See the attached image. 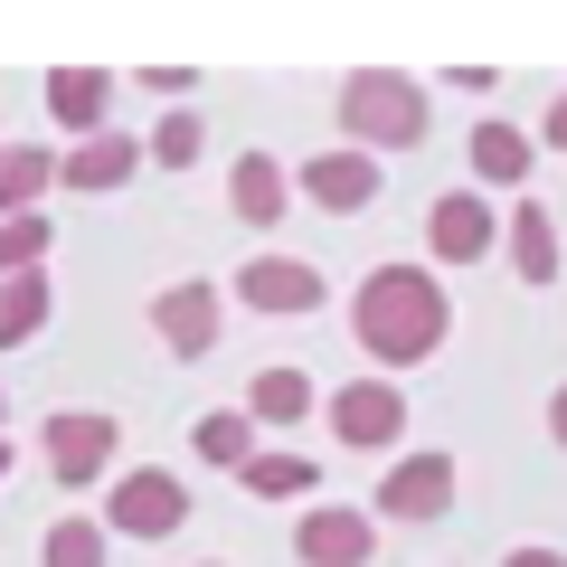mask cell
<instances>
[{
  "mask_svg": "<svg viewBox=\"0 0 567 567\" xmlns=\"http://www.w3.org/2000/svg\"><path fill=\"white\" fill-rule=\"evenodd\" d=\"M246 416H256V425H293V416H312V379H303V369H256V388H246Z\"/></svg>",
  "mask_w": 567,
  "mask_h": 567,
  "instance_id": "cell-20",
  "label": "cell"
},
{
  "mask_svg": "<svg viewBox=\"0 0 567 567\" xmlns=\"http://www.w3.org/2000/svg\"><path fill=\"white\" fill-rule=\"evenodd\" d=\"M350 341L369 350L379 369H416L454 341V303L445 284L425 275V265H379V275L350 293Z\"/></svg>",
  "mask_w": 567,
  "mask_h": 567,
  "instance_id": "cell-1",
  "label": "cell"
},
{
  "mask_svg": "<svg viewBox=\"0 0 567 567\" xmlns=\"http://www.w3.org/2000/svg\"><path fill=\"white\" fill-rule=\"evenodd\" d=\"M548 435L567 445V379H558V398H548Z\"/></svg>",
  "mask_w": 567,
  "mask_h": 567,
  "instance_id": "cell-27",
  "label": "cell"
},
{
  "mask_svg": "<svg viewBox=\"0 0 567 567\" xmlns=\"http://www.w3.org/2000/svg\"><path fill=\"white\" fill-rule=\"evenodd\" d=\"M48 312H58V284H48V265H39V275H10V284H0V350L39 341Z\"/></svg>",
  "mask_w": 567,
  "mask_h": 567,
  "instance_id": "cell-17",
  "label": "cell"
},
{
  "mask_svg": "<svg viewBox=\"0 0 567 567\" xmlns=\"http://www.w3.org/2000/svg\"><path fill=\"white\" fill-rule=\"evenodd\" d=\"M454 511V454H398L379 483V520H445Z\"/></svg>",
  "mask_w": 567,
  "mask_h": 567,
  "instance_id": "cell-9",
  "label": "cell"
},
{
  "mask_svg": "<svg viewBox=\"0 0 567 567\" xmlns=\"http://www.w3.org/2000/svg\"><path fill=\"white\" fill-rule=\"evenodd\" d=\"M539 142H548V152H567V95L548 104V123H539Z\"/></svg>",
  "mask_w": 567,
  "mask_h": 567,
  "instance_id": "cell-25",
  "label": "cell"
},
{
  "mask_svg": "<svg viewBox=\"0 0 567 567\" xmlns=\"http://www.w3.org/2000/svg\"><path fill=\"white\" fill-rule=\"evenodd\" d=\"M133 133H95V142H76V152H66L58 162V189H85V199H95V189H123L133 181Z\"/></svg>",
  "mask_w": 567,
  "mask_h": 567,
  "instance_id": "cell-13",
  "label": "cell"
},
{
  "mask_svg": "<svg viewBox=\"0 0 567 567\" xmlns=\"http://www.w3.org/2000/svg\"><path fill=\"white\" fill-rule=\"evenodd\" d=\"M341 133L360 142V152H406V142L425 133V85L398 76V66H360V76L341 85Z\"/></svg>",
  "mask_w": 567,
  "mask_h": 567,
  "instance_id": "cell-2",
  "label": "cell"
},
{
  "mask_svg": "<svg viewBox=\"0 0 567 567\" xmlns=\"http://www.w3.org/2000/svg\"><path fill=\"white\" fill-rule=\"evenodd\" d=\"M181 520H189V492H181V473H162V464L123 473V483L104 492V539H171Z\"/></svg>",
  "mask_w": 567,
  "mask_h": 567,
  "instance_id": "cell-3",
  "label": "cell"
},
{
  "mask_svg": "<svg viewBox=\"0 0 567 567\" xmlns=\"http://www.w3.org/2000/svg\"><path fill=\"white\" fill-rule=\"evenodd\" d=\"M189 454H199V464H218V473H246V464H256V416L208 406V416L189 425Z\"/></svg>",
  "mask_w": 567,
  "mask_h": 567,
  "instance_id": "cell-18",
  "label": "cell"
},
{
  "mask_svg": "<svg viewBox=\"0 0 567 567\" xmlns=\"http://www.w3.org/2000/svg\"><path fill=\"white\" fill-rule=\"evenodd\" d=\"M39 189H58V152H39V142L0 152V218H29V208H39Z\"/></svg>",
  "mask_w": 567,
  "mask_h": 567,
  "instance_id": "cell-19",
  "label": "cell"
},
{
  "mask_svg": "<svg viewBox=\"0 0 567 567\" xmlns=\"http://www.w3.org/2000/svg\"><path fill=\"white\" fill-rule=\"evenodd\" d=\"M511 275L520 284H558V227L539 199H511Z\"/></svg>",
  "mask_w": 567,
  "mask_h": 567,
  "instance_id": "cell-16",
  "label": "cell"
},
{
  "mask_svg": "<svg viewBox=\"0 0 567 567\" xmlns=\"http://www.w3.org/2000/svg\"><path fill=\"white\" fill-rule=\"evenodd\" d=\"M284 199H293V189H284V162H275V152H237V171H227V208H237L246 227H275Z\"/></svg>",
  "mask_w": 567,
  "mask_h": 567,
  "instance_id": "cell-15",
  "label": "cell"
},
{
  "mask_svg": "<svg viewBox=\"0 0 567 567\" xmlns=\"http://www.w3.org/2000/svg\"><path fill=\"white\" fill-rule=\"evenodd\" d=\"M492 237H502V208H492L483 189H445V199L425 208V246H435V265H483Z\"/></svg>",
  "mask_w": 567,
  "mask_h": 567,
  "instance_id": "cell-7",
  "label": "cell"
},
{
  "mask_svg": "<svg viewBox=\"0 0 567 567\" xmlns=\"http://www.w3.org/2000/svg\"><path fill=\"white\" fill-rule=\"evenodd\" d=\"M331 435H341L350 454H388L406 435V398L388 379H350V388H331Z\"/></svg>",
  "mask_w": 567,
  "mask_h": 567,
  "instance_id": "cell-6",
  "label": "cell"
},
{
  "mask_svg": "<svg viewBox=\"0 0 567 567\" xmlns=\"http://www.w3.org/2000/svg\"><path fill=\"white\" fill-rule=\"evenodd\" d=\"M48 265V218L29 208V218H0V284L10 275H39Z\"/></svg>",
  "mask_w": 567,
  "mask_h": 567,
  "instance_id": "cell-24",
  "label": "cell"
},
{
  "mask_svg": "<svg viewBox=\"0 0 567 567\" xmlns=\"http://www.w3.org/2000/svg\"><path fill=\"white\" fill-rule=\"evenodd\" d=\"M199 142H208V123H199V114H162V123H152V142H142V162L189 171V162H199Z\"/></svg>",
  "mask_w": 567,
  "mask_h": 567,
  "instance_id": "cell-23",
  "label": "cell"
},
{
  "mask_svg": "<svg viewBox=\"0 0 567 567\" xmlns=\"http://www.w3.org/2000/svg\"><path fill=\"white\" fill-rule=\"evenodd\" d=\"M237 483L256 492V502H293V492H312V483H322V473H312L303 454H256V464H246Z\"/></svg>",
  "mask_w": 567,
  "mask_h": 567,
  "instance_id": "cell-22",
  "label": "cell"
},
{
  "mask_svg": "<svg viewBox=\"0 0 567 567\" xmlns=\"http://www.w3.org/2000/svg\"><path fill=\"white\" fill-rule=\"evenodd\" d=\"M39 567H104V520H76V511H66L39 539Z\"/></svg>",
  "mask_w": 567,
  "mask_h": 567,
  "instance_id": "cell-21",
  "label": "cell"
},
{
  "mask_svg": "<svg viewBox=\"0 0 567 567\" xmlns=\"http://www.w3.org/2000/svg\"><path fill=\"white\" fill-rule=\"evenodd\" d=\"M0 473H10V435H0Z\"/></svg>",
  "mask_w": 567,
  "mask_h": 567,
  "instance_id": "cell-28",
  "label": "cell"
},
{
  "mask_svg": "<svg viewBox=\"0 0 567 567\" xmlns=\"http://www.w3.org/2000/svg\"><path fill=\"white\" fill-rule=\"evenodd\" d=\"M293 558L303 567H379V520L322 502V511H303V529H293Z\"/></svg>",
  "mask_w": 567,
  "mask_h": 567,
  "instance_id": "cell-8",
  "label": "cell"
},
{
  "mask_svg": "<svg viewBox=\"0 0 567 567\" xmlns=\"http://www.w3.org/2000/svg\"><path fill=\"white\" fill-rule=\"evenodd\" d=\"M152 331H162L181 360H208L218 331H227V293H218V284H171L162 303H152Z\"/></svg>",
  "mask_w": 567,
  "mask_h": 567,
  "instance_id": "cell-10",
  "label": "cell"
},
{
  "mask_svg": "<svg viewBox=\"0 0 567 567\" xmlns=\"http://www.w3.org/2000/svg\"><path fill=\"white\" fill-rule=\"evenodd\" d=\"M104 104H114V76H104V66H58V76H48V114H58L66 133L95 142L104 133Z\"/></svg>",
  "mask_w": 567,
  "mask_h": 567,
  "instance_id": "cell-14",
  "label": "cell"
},
{
  "mask_svg": "<svg viewBox=\"0 0 567 567\" xmlns=\"http://www.w3.org/2000/svg\"><path fill=\"white\" fill-rule=\"evenodd\" d=\"M293 189H303L312 208H331V218H360V208H379V152H360V142H341V152H312L303 171H293Z\"/></svg>",
  "mask_w": 567,
  "mask_h": 567,
  "instance_id": "cell-4",
  "label": "cell"
},
{
  "mask_svg": "<svg viewBox=\"0 0 567 567\" xmlns=\"http://www.w3.org/2000/svg\"><path fill=\"white\" fill-rule=\"evenodd\" d=\"M464 162H473V181H483V189H520L529 162H539V142H529L520 123L483 114V123H473V142H464Z\"/></svg>",
  "mask_w": 567,
  "mask_h": 567,
  "instance_id": "cell-12",
  "label": "cell"
},
{
  "mask_svg": "<svg viewBox=\"0 0 567 567\" xmlns=\"http://www.w3.org/2000/svg\"><path fill=\"white\" fill-rule=\"evenodd\" d=\"M502 567H567V548H511Z\"/></svg>",
  "mask_w": 567,
  "mask_h": 567,
  "instance_id": "cell-26",
  "label": "cell"
},
{
  "mask_svg": "<svg viewBox=\"0 0 567 567\" xmlns=\"http://www.w3.org/2000/svg\"><path fill=\"white\" fill-rule=\"evenodd\" d=\"M0 416H10V398H0Z\"/></svg>",
  "mask_w": 567,
  "mask_h": 567,
  "instance_id": "cell-29",
  "label": "cell"
},
{
  "mask_svg": "<svg viewBox=\"0 0 567 567\" xmlns=\"http://www.w3.org/2000/svg\"><path fill=\"white\" fill-rule=\"evenodd\" d=\"M39 454H48V473H58L66 492H85L104 464H114V416H95V406H58L48 435H39Z\"/></svg>",
  "mask_w": 567,
  "mask_h": 567,
  "instance_id": "cell-5",
  "label": "cell"
},
{
  "mask_svg": "<svg viewBox=\"0 0 567 567\" xmlns=\"http://www.w3.org/2000/svg\"><path fill=\"white\" fill-rule=\"evenodd\" d=\"M237 303H256V312H322V265H303V256H246L237 265Z\"/></svg>",
  "mask_w": 567,
  "mask_h": 567,
  "instance_id": "cell-11",
  "label": "cell"
}]
</instances>
